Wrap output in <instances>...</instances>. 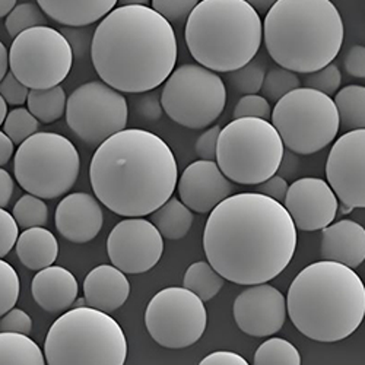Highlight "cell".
Returning a JSON list of instances; mask_svg holds the SVG:
<instances>
[{
  "mask_svg": "<svg viewBox=\"0 0 365 365\" xmlns=\"http://www.w3.org/2000/svg\"><path fill=\"white\" fill-rule=\"evenodd\" d=\"M203 249L225 281L260 285L277 278L292 260L297 227L282 203L260 193H238L210 212Z\"/></svg>",
  "mask_w": 365,
  "mask_h": 365,
  "instance_id": "6da1fadb",
  "label": "cell"
},
{
  "mask_svg": "<svg viewBox=\"0 0 365 365\" xmlns=\"http://www.w3.org/2000/svg\"><path fill=\"white\" fill-rule=\"evenodd\" d=\"M89 180L107 209L120 217L142 218L173 197L178 168L171 148L160 136L125 129L97 148Z\"/></svg>",
  "mask_w": 365,
  "mask_h": 365,
  "instance_id": "7a4b0ae2",
  "label": "cell"
},
{
  "mask_svg": "<svg viewBox=\"0 0 365 365\" xmlns=\"http://www.w3.org/2000/svg\"><path fill=\"white\" fill-rule=\"evenodd\" d=\"M173 25L148 6H118L94 31L91 58L101 81L118 93L143 94L163 85L175 69Z\"/></svg>",
  "mask_w": 365,
  "mask_h": 365,
  "instance_id": "3957f363",
  "label": "cell"
},
{
  "mask_svg": "<svg viewBox=\"0 0 365 365\" xmlns=\"http://www.w3.org/2000/svg\"><path fill=\"white\" fill-rule=\"evenodd\" d=\"M292 324L317 342L346 339L365 317V285L354 269L322 260L302 269L288 289Z\"/></svg>",
  "mask_w": 365,
  "mask_h": 365,
  "instance_id": "277c9868",
  "label": "cell"
},
{
  "mask_svg": "<svg viewBox=\"0 0 365 365\" xmlns=\"http://www.w3.org/2000/svg\"><path fill=\"white\" fill-rule=\"evenodd\" d=\"M344 37L342 16L330 0H278L263 21L267 53L295 73H313L333 63Z\"/></svg>",
  "mask_w": 365,
  "mask_h": 365,
  "instance_id": "5b68a950",
  "label": "cell"
},
{
  "mask_svg": "<svg viewBox=\"0 0 365 365\" xmlns=\"http://www.w3.org/2000/svg\"><path fill=\"white\" fill-rule=\"evenodd\" d=\"M185 38L200 66L230 73L256 57L263 22L246 0H202L186 21Z\"/></svg>",
  "mask_w": 365,
  "mask_h": 365,
  "instance_id": "8992f818",
  "label": "cell"
},
{
  "mask_svg": "<svg viewBox=\"0 0 365 365\" xmlns=\"http://www.w3.org/2000/svg\"><path fill=\"white\" fill-rule=\"evenodd\" d=\"M44 356L47 365H125L128 339L110 314L76 307L51 324Z\"/></svg>",
  "mask_w": 365,
  "mask_h": 365,
  "instance_id": "52a82bcc",
  "label": "cell"
},
{
  "mask_svg": "<svg viewBox=\"0 0 365 365\" xmlns=\"http://www.w3.org/2000/svg\"><path fill=\"white\" fill-rule=\"evenodd\" d=\"M284 142L267 120L235 118L220 135L217 164L237 185L257 186L278 173Z\"/></svg>",
  "mask_w": 365,
  "mask_h": 365,
  "instance_id": "ba28073f",
  "label": "cell"
},
{
  "mask_svg": "<svg viewBox=\"0 0 365 365\" xmlns=\"http://www.w3.org/2000/svg\"><path fill=\"white\" fill-rule=\"evenodd\" d=\"M79 152L65 136L37 132L19 145L14 171L19 186L40 199L66 195L78 180Z\"/></svg>",
  "mask_w": 365,
  "mask_h": 365,
  "instance_id": "9c48e42d",
  "label": "cell"
},
{
  "mask_svg": "<svg viewBox=\"0 0 365 365\" xmlns=\"http://www.w3.org/2000/svg\"><path fill=\"white\" fill-rule=\"evenodd\" d=\"M272 125L297 155H312L330 145L339 132V114L331 97L312 88H297L281 98Z\"/></svg>",
  "mask_w": 365,
  "mask_h": 365,
  "instance_id": "30bf717a",
  "label": "cell"
},
{
  "mask_svg": "<svg viewBox=\"0 0 365 365\" xmlns=\"http://www.w3.org/2000/svg\"><path fill=\"white\" fill-rule=\"evenodd\" d=\"M161 104L167 115L189 129L209 128L222 114L227 89L221 76L200 65L187 63L164 82Z\"/></svg>",
  "mask_w": 365,
  "mask_h": 365,
  "instance_id": "8fae6325",
  "label": "cell"
},
{
  "mask_svg": "<svg viewBox=\"0 0 365 365\" xmlns=\"http://www.w3.org/2000/svg\"><path fill=\"white\" fill-rule=\"evenodd\" d=\"M73 51L66 37L51 26H36L14 38L11 72L29 89H48L71 73Z\"/></svg>",
  "mask_w": 365,
  "mask_h": 365,
  "instance_id": "7c38bea8",
  "label": "cell"
},
{
  "mask_svg": "<svg viewBox=\"0 0 365 365\" xmlns=\"http://www.w3.org/2000/svg\"><path fill=\"white\" fill-rule=\"evenodd\" d=\"M65 115L68 126L81 140L89 146H100L126 129L129 106L118 91L103 81H93L71 94Z\"/></svg>",
  "mask_w": 365,
  "mask_h": 365,
  "instance_id": "4fadbf2b",
  "label": "cell"
},
{
  "mask_svg": "<svg viewBox=\"0 0 365 365\" xmlns=\"http://www.w3.org/2000/svg\"><path fill=\"white\" fill-rule=\"evenodd\" d=\"M206 323L203 301L185 287L160 291L149 301L145 312V324L150 338L168 349L195 345L203 336Z\"/></svg>",
  "mask_w": 365,
  "mask_h": 365,
  "instance_id": "5bb4252c",
  "label": "cell"
},
{
  "mask_svg": "<svg viewBox=\"0 0 365 365\" xmlns=\"http://www.w3.org/2000/svg\"><path fill=\"white\" fill-rule=\"evenodd\" d=\"M107 252L113 266L123 273H145L160 262L164 237L150 221L126 218L111 230Z\"/></svg>",
  "mask_w": 365,
  "mask_h": 365,
  "instance_id": "9a60e30c",
  "label": "cell"
},
{
  "mask_svg": "<svg viewBox=\"0 0 365 365\" xmlns=\"http://www.w3.org/2000/svg\"><path fill=\"white\" fill-rule=\"evenodd\" d=\"M326 177L344 212L365 207V129L351 130L333 143Z\"/></svg>",
  "mask_w": 365,
  "mask_h": 365,
  "instance_id": "2e32d148",
  "label": "cell"
},
{
  "mask_svg": "<svg viewBox=\"0 0 365 365\" xmlns=\"http://www.w3.org/2000/svg\"><path fill=\"white\" fill-rule=\"evenodd\" d=\"M234 319L240 330L255 338L272 336L287 319V299L272 285H252L234 301Z\"/></svg>",
  "mask_w": 365,
  "mask_h": 365,
  "instance_id": "e0dca14e",
  "label": "cell"
},
{
  "mask_svg": "<svg viewBox=\"0 0 365 365\" xmlns=\"http://www.w3.org/2000/svg\"><path fill=\"white\" fill-rule=\"evenodd\" d=\"M284 206L298 230L319 231L336 218L339 202L327 181L306 177L289 186Z\"/></svg>",
  "mask_w": 365,
  "mask_h": 365,
  "instance_id": "ac0fdd59",
  "label": "cell"
},
{
  "mask_svg": "<svg viewBox=\"0 0 365 365\" xmlns=\"http://www.w3.org/2000/svg\"><path fill=\"white\" fill-rule=\"evenodd\" d=\"M234 186L215 161L199 160L178 180L180 200L197 214H207L231 196Z\"/></svg>",
  "mask_w": 365,
  "mask_h": 365,
  "instance_id": "d6986e66",
  "label": "cell"
},
{
  "mask_svg": "<svg viewBox=\"0 0 365 365\" xmlns=\"http://www.w3.org/2000/svg\"><path fill=\"white\" fill-rule=\"evenodd\" d=\"M54 221L60 235L76 245H85L100 234L104 214L97 197L79 192L68 195L57 205Z\"/></svg>",
  "mask_w": 365,
  "mask_h": 365,
  "instance_id": "ffe728a7",
  "label": "cell"
},
{
  "mask_svg": "<svg viewBox=\"0 0 365 365\" xmlns=\"http://www.w3.org/2000/svg\"><path fill=\"white\" fill-rule=\"evenodd\" d=\"M83 295L88 307L111 314L128 301L130 284L125 273L115 266L101 264L86 275Z\"/></svg>",
  "mask_w": 365,
  "mask_h": 365,
  "instance_id": "44dd1931",
  "label": "cell"
},
{
  "mask_svg": "<svg viewBox=\"0 0 365 365\" xmlns=\"http://www.w3.org/2000/svg\"><path fill=\"white\" fill-rule=\"evenodd\" d=\"M78 281L73 273L62 266L38 270L31 282V292L38 306L51 314L66 313L78 298Z\"/></svg>",
  "mask_w": 365,
  "mask_h": 365,
  "instance_id": "7402d4cb",
  "label": "cell"
},
{
  "mask_svg": "<svg viewBox=\"0 0 365 365\" xmlns=\"http://www.w3.org/2000/svg\"><path fill=\"white\" fill-rule=\"evenodd\" d=\"M320 255L351 269L365 260V228L355 221L342 220L322 230Z\"/></svg>",
  "mask_w": 365,
  "mask_h": 365,
  "instance_id": "603a6c76",
  "label": "cell"
},
{
  "mask_svg": "<svg viewBox=\"0 0 365 365\" xmlns=\"http://www.w3.org/2000/svg\"><path fill=\"white\" fill-rule=\"evenodd\" d=\"M118 0H37L41 11L63 26H89L107 16Z\"/></svg>",
  "mask_w": 365,
  "mask_h": 365,
  "instance_id": "cb8c5ba5",
  "label": "cell"
},
{
  "mask_svg": "<svg viewBox=\"0 0 365 365\" xmlns=\"http://www.w3.org/2000/svg\"><path fill=\"white\" fill-rule=\"evenodd\" d=\"M15 249L21 263L37 272L53 266L58 256L57 238L43 227L29 228L19 234Z\"/></svg>",
  "mask_w": 365,
  "mask_h": 365,
  "instance_id": "d4e9b609",
  "label": "cell"
},
{
  "mask_svg": "<svg viewBox=\"0 0 365 365\" xmlns=\"http://www.w3.org/2000/svg\"><path fill=\"white\" fill-rule=\"evenodd\" d=\"M150 222L155 225L164 238L181 240L192 228L193 214L181 200L171 197L154 214H150Z\"/></svg>",
  "mask_w": 365,
  "mask_h": 365,
  "instance_id": "484cf974",
  "label": "cell"
},
{
  "mask_svg": "<svg viewBox=\"0 0 365 365\" xmlns=\"http://www.w3.org/2000/svg\"><path fill=\"white\" fill-rule=\"evenodd\" d=\"M0 365H46V356L25 334L0 331Z\"/></svg>",
  "mask_w": 365,
  "mask_h": 365,
  "instance_id": "4316f807",
  "label": "cell"
},
{
  "mask_svg": "<svg viewBox=\"0 0 365 365\" xmlns=\"http://www.w3.org/2000/svg\"><path fill=\"white\" fill-rule=\"evenodd\" d=\"M66 94L62 85L48 89H31L28 96V110L44 125L62 118L66 113Z\"/></svg>",
  "mask_w": 365,
  "mask_h": 365,
  "instance_id": "83f0119b",
  "label": "cell"
},
{
  "mask_svg": "<svg viewBox=\"0 0 365 365\" xmlns=\"http://www.w3.org/2000/svg\"><path fill=\"white\" fill-rule=\"evenodd\" d=\"M339 125L346 130L365 129V86L348 85L334 97Z\"/></svg>",
  "mask_w": 365,
  "mask_h": 365,
  "instance_id": "f1b7e54d",
  "label": "cell"
},
{
  "mask_svg": "<svg viewBox=\"0 0 365 365\" xmlns=\"http://www.w3.org/2000/svg\"><path fill=\"white\" fill-rule=\"evenodd\" d=\"M224 284L225 279L209 264V262H196L190 264L185 273V281H182L185 288L197 295L203 302L217 297Z\"/></svg>",
  "mask_w": 365,
  "mask_h": 365,
  "instance_id": "f546056e",
  "label": "cell"
},
{
  "mask_svg": "<svg viewBox=\"0 0 365 365\" xmlns=\"http://www.w3.org/2000/svg\"><path fill=\"white\" fill-rule=\"evenodd\" d=\"M255 365H301V355L287 339L270 338L257 348Z\"/></svg>",
  "mask_w": 365,
  "mask_h": 365,
  "instance_id": "4dcf8cb0",
  "label": "cell"
},
{
  "mask_svg": "<svg viewBox=\"0 0 365 365\" xmlns=\"http://www.w3.org/2000/svg\"><path fill=\"white\" fill-rule=\"evenodd\" d=\"M12 215L22 230L40 228L48 221V207L44 199L34 195H24L14 206Z\"/></svg>",
  "mask_w": 365,
  "mask_h": 365,
  "instance_id": "1f68e13d",
  "label": "cell"
},
{
  "mask_svg": "<svg viewBox=\"0 0 365 365\" xmlns=\"http://www.w3.org/2000/svg\"><path fill=\"white\" fill-rule=\"evenodd\" d=\"M266 76V65L260 60H252L247 65L228 73V82L237 93L253 96L260 93Z\"/></svg>",
  "mask_w": 365,
  "mask_h": 365,
  "instance_id": "d6a6232c",
  "label": "cell"
},
{
  "mask_svg": "<svg viewBox=\"0 0 365 365\" xmlns=\"http://www.w3.org/2000/svg\"><path fill=\"white\" fill-rule=\"evenodd\" d=\"M301 81L295 72H291L284 68L270 69L263 81L262 94L267 101L278 103L281 98L288 96L291 91L299 88Z\"/></svg>",
  "mask_w": 365,
  "mask_h": 365,
  "instance_id": "836d02e7",
  "label": "cell"
},
{
  "mask_svg": "<svg viewBox=\"0 0 365 365\" xmlns=\"http://www.w3.org/2000/svg\"><path fill=\"white\" fill-rule=\"evenodd\" d=\"M46 25V14L38 5L21 4L16 5L6 16L5 26L11 37H18L21 33L36 26Z\"/></svg>",
  "mask_w": 365,
  "mask_h": 365,
  "instance_id": "e575fe53",
  "label": "cell"
},
{
  "mask_svg": "<svg viewBox=\"0 0 365 365\" xmlns=\"http://www.w3.org/2000/svg\"><path fill=\"white\" fill-rule=\"evenodd\" d=\"M38 128V120L31 114V111L24 107H18L8 113L4 123V132L12 139L15 145H21L28 138L36 135Z\"/></svg>",
  "mask_w": 365,
  "mask_h": 365,
  "instance_id": "d590c367",
  "label": "cell"
},
{
  "mask_svg": "<svg viewBox=\"0 0 365 365\" xmlns=\"http://www.w3.org/2000/svg\"><path fill=\"white\" fill-rule=\"evenodd\" d=\"M19 298V278L15 269L0 259V317L11 312Z\"/></svg>",
  "mask_w": 365,
  "mask_h": 365,
  "instance_id": "8d00e7d4",
  "label": "cell"
},
{
  "mask_svg": "<svg viewBox=\"0 0 365 365\" xmlns=\"http://www.w3.org/2000/svg\"><path fill=\"white\" fill-rule=\"evenodd\" d=\"M341 83H342V75L338 65L334 63H330L317 72L307 73L306 76L307 88L316 89L319 93H323L329 97L338 93Z\"/></svg>",
  "mask_w": 365,
  "mask_h": 365,
  "instance_id": "74e56055",
  "label": "cell"
},
{
  "mask_svg": "<svg viewBox=\"0 0 365 365\" xmlns=\"http://www.w3.org/2000/svg\"><path fill=\"white\" fill-rule=\"evenodd\" d=\"M152 9L171 22L187 21L199 0H150Z\"/></svg>",
  "mask_w": 365,
  "mask_h": 365,
  "instance_id": "f35d334b",
  "label": "cell"
},
{
  "mask_svg": "<svg viewBox=\"0 0 365 365\" xmlns=\"http://www.w3.org/2000/svg\"><path fill=\"white\" fill-rule=\"evenodd\" d=\"M234 120L235 118H262V120H270L272 118V108L269 101L263 96H245L242 97L232 113Z\"/></svg>",
  "mask_w": 365,
  "mask_h": 365,
  "instance_id": "ab89813d",
  "label": "cell"
},
{
  "mask_svg": "<svg viewBox=\"0 0 365 365\" xmlns=\"http://www.w3.org/2000/svg\"><path fill=\"white\" fill-rule=\"evenodd\" d=\"M19 237V227L12 214L4 207H0V259L9 255V252L16 246Z\"/></svg>",
  "mask_w": 365,
  "mask_h": 365,
  "instance_id": "60d3db41",
  "label": "cell"
},
{
  "mask_svg": "<svg viewBox=\"0 0 365 365\" xmlns=\"http://www.w3.org/2000/svg\"><path fill=\"white\" fill-rule=\"evenodd\" d=\"M66 40L69 41L73 57H85V54L91 53V46H93L94 33L89 31V26H65L62 31Z\"/></svg>",
  "mask_w": 365,
  "mask_h": 365,
  "instance_id": "b9f144b4",
  "label": "cell"
},
{
  "mask_svg": "<svg viewBox=\"0 0 365 365\" xmlns=\"http://www.w3.org/2000/svg\"><path fill=\"white\" fill-rule=\"evenodd\" d=\"M29 91L31 89L25 86L21 81H18L12 72H8L2 82H0V96L4 97L6 104L11 106L19 107L25 104L28 101Z\"/></svg>",
  "mask_w": 365,
  "mask_h": 365,
  "instance_id": "7bdbcfd3",
  "label": "cell"
},
{
  "mask_svg": "<svg viewBox=\"0 0 365 365\" xmlns=\"http://www.w3.org/2000/svg\"><path fill=\"white\" fill-rule=\"evenodd\" d=\"M0 331L19 333L29 336V333L33 331V320L24 310L12 309L0 320Z\"/></svg>",
  "mask_w": 365,
  "mask_h": 365,
  "instance_id": "ee69618b",
  "label": "cell"
},
{
  "mask_svg": "<svg viewBox=\"0 0 365 365\" xmlns=\"http://www.w3.org/2000/svg\"><path fill=\"white\" fill-rule=\"evenodd\" d=\"M136 114L146 120V121H157L163 115V104H161V96H158L154 91H149L143 96L139 97V100L135 104Z\"/></svg>",
  "mask_w": 365,
  "mask_h": 365,
  "instance_id": "f6af8a7d",
  "label": "cell"
},
{
  "mask_svg": "<svg viewBox=\"0 0 365 365\" xmlns=\"http://www.w3.org/2000/svg\"><path fill=\"white\" fill-rule=\"evenodd\" d=\"M221 130L222 129L220 126H214V128H209L206 132H203L199 136V139L196 140L195 149L200 160H205V161L217 160V148H218V139H220Z\"/></svg>",
  "mask_w": 365,
  "mask_h": 365,
  "instance_id": "bcb514c9",
  "label": "cell"
},
{
  "mask_svg": "<svg viewBox=\"0 0 365 365\" xmlns=\"http://www.w3.org/2000/svg\"><path fill=\"white\" fill-rule=\"evenodd\" d=\"M288 189H289V185L287 182V180L282 178L281 175L275 174L273 177L267 178L266 181L260 182V185H257V192L256 193L264 195V196H267L273 200L284 203L285 197H287V193H288Z\"/></svg>",
  "mask_w": 365,
  "mask_h": 365,
  "instance_id": "7dc6e473",
  "label": "cell"
},
{
  "mask_svg": "<svg viewBox=\"0 0 365 365\" xmlns=\"http://www.w3.org/2000/svg\"><path fill=\"white\" fill-rule=\"evenodd\" d=\"M344 68L348 75L359 79H365V47L354 46L345 56Z\"/></svg>",
  "mask_w": 365,
  "mask_h": 365,
  "instance_id": "c3c4849f",
  "label": "cell"
},
{
  "mask_svg": "<svg viewBox=\"0 0 365 365\" xmlns=\"http://www.w3.org/2000/svg\"><path fill=\"white\" fill-rule=\"evenodd\" d=\"M199 365H249V362L235 352L217 351L205 356Z\"/></svg>",
  "mask_w": 365,
  "mask_h": 365,
  "instance_id": "681fc988",
  "label": "cell"
},
{
  "mask_svg": "<svg viewBox=\"0 0 365 365\" xmlns=\"http://www.w3.org/2000/svg\"><path fill=\"white\" fill-rule=\"evenodd\" d=\"M15 181L11 174L0 167V207H6L14 196Z\"/></svg>",
  "mask_w": 365,
  "mask_h": 365,
  "instance_id": "f907efd6",
  "label": "cell"
},
{
  "mask_svg": "<svg viewBox=\"0 0 365 365\" xmlns=\"http://www.w3.org/2000/svg\"><path fill=\"white\" fill-rule=\"evenodd\" d=\"M299 170V158L297 154H294L292 150H285L284 152V157L281 161V165L278 168V175H281L282 178H289L294 177Z\"/></svg>",
  "mask_w": 365,
  "mask_h": 365,
  "instance_id": "816d5d0a",
  "label": "cell"
},
{
  "mask_svg": "<svg viewBox=\"0 0 365 365\" xmlns=\"http://www.w3.org/2000/svg\"><path fill=\"white\" fill-rule=\"evenodd\" d=\"M15 154V143L5 133L0 132V167L6 165Z\"/></svg>",
  "mask_w": 365,
  "mask_h": 365,
  "instance_id": "f5cc1de1",
  "label": "cell"
},
{
  "mask_svg": "<svg viewBox=\"0 0 365 365\" xmlns=\"http://www.w3.org/2000/svg\"><path fill=\"white\" fill-rule=\"evenodd\" d=\"M9 69V51L5 44L0 41V82L6 76Z\"/></svg>",
  "mask_w": 365,
  "mask_h": 365,
  "instance_id": "db71d44e",
  "label": "cell"
},
{
  "mask_svg": "<svg viewBox=\"0 0 365 365\" xmlns=\"http://www.w3.org/2000/svg\"><path fill=\"white\" fill-rule=\"evenodd\" d=\"M246 2L257 12H267L278 0H246Z\"/></svg>",
  "mask_w": 365,
  "mask_h": 365,
  "instance_id": "11a10c76",
  "label": "cell"
},
{
  "mask_svg": "<svg viewBox=\"0 0 365 365\" xmlns=\"http://www.w3.org/2000/svg\"><path fill=\"white\" fill-rule=\"evenodd\" d=\"M16 6V0H0V18L8 16Z\"/></svg>",
  "mask_w": 365,
  "mask_h": 365,
  "instance_id": "9f6ffc18",
  "label": "cell"
},
{
  "mask_svg": "<svg viewBox=\"0 0 365 365\" xmlns=\"http://www.w3.org/2000/svg\"><path fill=\"white\" fill-rule=\"evenodd\" d=\"M150 0H118L120 6H148Z\"/></svg>",
  "mask_w": 365,
  "mask_h": 365,
  "instance_id": "6f0895ef",
  "label": "cell"
},
{
  "mask_svg": "<svg viewBox=\"0 0 365 365\" xmlns=\"http://www.w3.org/2000/svg\"><path fill=\"white\" fill-rule=\"evenodd\" d=\"M6 115H8V104H6V101L4 100V97L0 96V126H2V125L5 123Z\"/></svg>",
  "mask_w": 365,
  "mask_h": 365,
  "instance_id": "680465c9",
  "label": "cell"
}]
</instances>
